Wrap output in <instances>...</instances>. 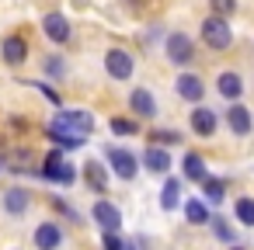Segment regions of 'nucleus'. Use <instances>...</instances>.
<instances>
[{
	"label": "nucleus",
	"instance_id": "f257e3e1",
	"mask_svg": "<svg viewBox=\"0 0 254 250\" xmlns=\"http://www.w3.org/2000/svg\"><path fill=\"white\" fill-rule=\"evenodd\" d=\"M202 42L209 46V49H230V42H233V32H230V21L226 18H205L202 21Z\"/></svg>",
	"mask_w": 254,
	"mask_h": 250
},
{
	"label": "nucleus",
	"instance_id": "f03ea898",
	"mask_svg": "<svg viewBox=\"0 0 254 250\" xmlns=\"http://www.w3.org/2000/svg\"><path fill=\"white\" fill-rule=\"evenodd\" d=\"M42 177L46 181H56V184H73L77 181V170H73V163L63 160V153H49L46 156V167H42Z\"/></svg>",
	"mask_w": 254,
	"mask_h": 250
},
{
	"label": "nucleus",
	"instance_id": "7ed1b4c3",
	"mask_svg": "<svg viewBox=\"0 0 254 250\" xmlns=\"http://www.w3.org/2000/svg\"><path fill=\"white\" fill-rule=\"evenodd\" d=\"M167 56H171V63L188 66V63L195 59V46H191V39H188V35H181V32L167 35Z\"/></svg>",
	"mask_w": 254,
	"mask_h": 250
},
{
	"label": "nucleus",
	"instance_id": "20e7f679",
	"mask_svg": "<svg viewBox=\"0 0 254 250\" xmlns=\"http://www.w3.org/2000/svg\"><path fill=\"white\" fill-rule=\"evenodd\" d=\"M105 70H108V77H115V80H129V77H132V56H129L126 49H108Z\"/></svg>",
	"mask_w": 254,
	"mask_h": 250
},
{
	"label": "nucleus",
	"instance_id": "39448f33",
	"mask_svg": "<svg viewBox=\"0 0 254 250\" xmlns=\"http://www.w3.org/2000/svg\"><path fill=\"white\" fill-rule=\"evenodd\" d=\"M108 163H112V170L122 177V181H132L136 177V156L129 153V150H119V146H108Z\"/></svg>",
	"mask_w": 254,
	"mask_h": 250
},
{
	"label": "nucleus",
	"instance_id": "423d86ee",
	"mask_svg": "<svg viewBox=\"0 0 254 250\" xmlns=\"http://www.w3.org/2000/svg\"><path fill=\"white\" fill-rule=\"evenodd\" d=\"M94 222L105 229V233H119V226H122V212H119V205H112V201H94Z\"/></svg>",
	"mask_w": 254,
	"mask_h": 250
},
{
	"label": "nucleus",
	"instance_id": "0eeeda50",
	"mask_svg": "<svg viewBox=\"0 0 254 250\" xmlns=\"http://www.w3.org/2000/svg\"><path fill=\"white\" fill-rule=\"evenodd\" d=\"M56 122L66 125V129H73V132H80V136L94 132V115H91V111H60Z\"/></svg>",
	"mask_w": 254,
	"mask_h": 250
},
{
	"label": "nucleus",
	"instance_id": "6e6552de",
	"mask_svg": "<svg viewBox=\"0 0 254 250\" xmlns=\"http://www.w3.org/2000/svg\"><path fill=\"white\" fill-rule=\"evenodd\" d=\"M0 52H4V63H7V66H21V63L28 59V46H25L21 35H7L4 46H0Z\"/></svg>",
	"mask_w": 254,
	"mask_h": 250
},
{
	"label": "nucleus",
	"instance_id": "1a4fd4ad",
	"mask_svg": "<svg viewBox=\"0 0 254 250\" xmlns=\"http://www.w3.org/2000/svg\"><path fill=\"white\" fill-rule=\"evenodd\" d=\"M42 32H46L53 42H66V39H70V21H66L60 11H53V14L42 18Z\"/></svg>",
	"mask_w": 254,
	"mask_h": 250
},
{
	"label": "nucleus",
	"instance_id": "9d476101",
	"mask_svg": "<svg viewBox=\"0 0 254 250\" xmlns=\"http://www.w3.org/2000/svg\"><path fill=\"white\" fill-rule=\"evenodd\" d=\"M174 84H178V94H181L185 101H202V94H205V84H202V77H195V73H181Z\"/></svg>",
	"mask_w": 254,
	"mask_h": 250
},
{
	"label": "nucleus",
	"instance_id": "9b49d317",
	"mask_svg": "<svg viewBox=\"0 0 254 250\" xmlns=\"http://www.w3.org/2000/svg\"><path fill=\"white\" fill-rule=\"evenodd\" d=\"M49 136H53V143L63 146V150H80V146H84V136L73 132V129H66V125H60V122L49 125Z\"/></svg>",
	"mask_w": 254,
	"mask_h": 250
},
{
	"label": "nucleus",
	"instance_id": "f8f14e48",
	"mask_svg": "<svg viewBox=\"0 0 254 250\" xmlns=\"http://www.w3.org/2000/svg\"><path fill=\"white\" fill-rule=\"evenodd\" d=\"M63 243V229L56 226V222H42L39 229H35V247L39 250H56Z\"/></svg>",
	"mask_w": 254,
	"mask_h": 250
},
{
	"label": "nucleus",
	"instance_id": "ddd939ff",
	"mask_svg": "<svg viewBox=\"0 0 254 250\" xmlns=\"http://www.w3.org/2000/svg\"><path fill=\"white\" fill-rule=\"evenodd\" d=\"M226 122H230V132H237V136H247L251 132V111L244 108V104H230V111H226Z\"/></svg>",
	"mask_w": 254,
	"mask_h": 250
},
{
	"label": "nucleus",
	"instance_id": "4468645a",
	"mask_svg": "<svg viewBox=\"0 0 254 250\" xmlns=\"http://www.w3.org/2000/svg\"><path fill=\"white\" fill-rule=\"evenodd\" d=\"M143 167L153 170V174H167V167H171L167 150H160V146H146V153H143Z\"/></svg>",
	"mask_w": 254,
	"mask_h": 250
},
{
	"label": "nucleus",
	"instance_id": "2eb2a0df",
	"mask_svg": "<svg viewBox=\"0 0 254 250\" xmlns=\"http://www.w3.org/2000/svg\"><path fill=\"white\" fill-rule=\"evenodd\" d=\"M84 181H87L98 195L108 191V174H105V167H101L98 160H87V163H84Z\"/></svg>",
	"mask_w": 254,
	"mask_h": 250
},
{
	"label": "nucleus",
	"instance_id": "dca6fc26",
	"mask_svg": "<svg viewBox=\"0 0 254 250\" xmlns=\"http://www.w3.org/2000/svg\"><path fill=\"white\" fill-rule=\"evenodd\" d=\"M129 104H132V111H136L139 118H153V115H157V101H153L150 91H132Z\"/></svg>",
	"mask_w": 254,
	"mask_h": 250
},
{
	"label": "nucleus",
	"instance_id": "f3484780",
	"mask_svg": "<svg viewBox=\"0 0 254 250\" xmlns=\"http://www.w3.org/2000/svg\"><path fill=\"white\" fill-rule=\"evenodd\" d=\"M191 129H195L198 136H212V132H216V111H209L205 104L195 108V111H191Z\"/></svg>",
	"mask_w": 254,
	"mask_h": 250
},
{
	"label": "nucleus",
	"instance_id": "a211bd4d",
	"mask_svg": "<svg viewBox=\"0 0 254 250\" xmlns=\"http://www.w3.org/2000/svg\"><path fill=\"white\" fill-rule=\"evenodd\" d=\"M178 201H181V181H178V177H167V181H164V191H160V208L171 212Z\"/></svg>",
	"mask_w": 254,
	"mask_h": 250
},
{
	"label": "nucleus",
	"instance_id": "6ab92c4d",
	"mask_svg": "<svg viewBox=\"0 0 254 250\" xmlns=\"http://www.w3.org/2000/svg\"><path fill=\"white\" fill-rule=\"evenodd\" d=\"M4 208H7L11 215H21V212L28 208V191H25V188H11V191L4 195Z\"/></svg>",
	"mask_w": 254,
	"mask_h": 250
},
{
	"label": "nucleus",
	"instance_id": "aec40b11",
	"mask_svg": "<svg viewBox=\"0 0 254 250\" xmlns=\"http://www.w3.org/2000/svg\"><path fill=\"white\" fill-rule=\"evenodd\" d=\"M185 177H188V181H198V184L209 177V174H205V160H202L198 153H188V156H185Z\"/></svg>",
	"mask_w": 254,
	"mask_h": 250
},
{
	"label": "nucleus",
	"instance_id": "412c9836",
	"mask_svg": "<svg viewBox=\"0 0 254 250\" xmlns=\"http://www.w3.org/2000/svg\"><path fill=\"white\" fill-rule=\"evenodd\" d=\"M240 91H244V84H240L237 73H223V77H219V94H223L226 101H237Z\"/></svg>",
	"mask_w": 254,
	"mask_h": 250
},
{
	"label": "nucleus",
	"instance_id": "4be33fe9",
	"mask_svg": "<svg viewBox=\"0 0 254 250\" xmlns=\"http://www.w3.org/2000/svg\"><path fill=\"white\" fill-rule=\"evenodd\" d=\"M185 215H188V222H195V226H202V222H209V219H212L202 198H191V201L185 205Z\"/></svg>",
	"mask_w": 254,
	"mask_h": 250
},
{
	"label": "nucleus",
	"instance_id": "5701e85b",
	"mask_svg": "<svg viewBox=\"0 0 254 250\" xmlns=\"http://www.w3.org/2000/svg\"><path fill=\"white\" fill-rule=\"evenodd\" d=\"M202 184H205L202 191H205L209 201H223V198H226V181H223V177H205Z\"/></svg>",
	"mask_w": 254,
	"mask_h": 250
},
{
	"label": "nucleus",
	"instance_id": "b1692460",
	"mask_svg": "<svg viewBox=\"0 0 254 250\" xmlns=\"http://www.w3.org/2000/svg\"><path fill=\"white\" fill-rule=\"evenodd\" d=\"M112 132H115V136H136L139 125H136L132 118H119V115H115V118H112Z\"/></svg>",
	"mask_w": 254,
	"mask_h": 250
},
{
	"label": "nucleus",
	"instance_id": "393cba45",
	"mask_svg": "<svg viewBox=\"0 0 254 250\" xmlns=\"http://www.w3.org/2000/svg\"><path fill=\"white\" fill-rule=\"evenodd\" d=\"M237 219L244 226H254V198H240L237 201Z\"/></svg>",
	"mask_w": 254,
	"mask_h": 250
},
{
	"label": "nucleus",
	"instance_id": "a878e982",
	"mask_svg": "<svg viewBox=\"0 0 254 250\" xmlns=\"http://www.w3.org/2000/svg\"><path fill=\"white\" fill-rule=\"evenodd\" d=\"M209 7H212L216 18H226V14L237 11V0H209Z\"/></svg>",
	"mask_w": 254,
	"mask_h": 250
},
{
	"label": "nucleus",
	"instance_id": "bb28decb",
	"mask_svg": "<svg viewBox=\"0 0 254 250\" xmlns=\"http://www.w3.org/2000/svg\"><path fill=\"white\" fill-rule=\"evenodd\" d=\"M150 139H153V143H160V146L181 143V136H178V132H171V129H157V132H150Z\"/></svg>",
	"mask_w": 254,
	"mask_h": 250
},
{
	"label": "nucleus",
	"instance_id": "cd10ccee",
	"mask_svg": "<svg viewBox=\"0 0 254 250\" xmlns=\"http://www.w3.org/2000/svg\"><path fill=\"white\" fill-rule=\"evenodd\" d=\"M105 250H136L132 243H126L119 233H105Z\"/></svg>",
	"mask_w": 254,
	"mask_h": 250
},
{
	"label": "nucleus",
	"instance_id": "c85d7f7f",
	"mask_svg": "<svg viewBox=\"0 0 254 250\" xmlns=\"http://www.w3.org/2000/svg\"><path fill=\"white\" fill-rule=\"evenodd\" d=\"M209 222H212V229H216V236H219V240L233 243V229H230V226H226L223 219H209Z\"/></svg>",
	"mask_w": 254,
	"mask_h": 250
},
{
	"label": "nucleus",
	"instance_id": "c756f323",
	"mask_svg": "<svg viewBox=\"0 0 254 250\" xmlns=\"http://www.w3.org/2000/svg\"><path fill=\"white\" fill-rule=\"evenodd\" d=\"M46 70H49L53 77H60V73H63V59H60V56H49V59H46Z\"/></svg>",
	"mask_w": 254,
	"mask_h": 250
}]
</instances>
